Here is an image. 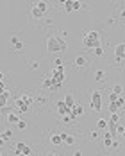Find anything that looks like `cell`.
<instances>
[{
    "label": "cell",
    "instance_id": "27",
    "mask_svg": "<svg viewBox=\"0 0 125 156\" xmlns=\"http://www.w3.org/2000/svg\"><path fill=\"white\" fill-rule=\"evenodd\" d=\"M11 137H13V133H11V129H7V131H4V133H2V138H4V142H7V140H9Z\"/></svg>",
    "mask_w": 125,
    "mask_h": 156
},
{
    "label": "cell",
    "instance_id": "18",
    "mask_svg": "<svg viewBox=\"0 0 125 156\" xmlns=\"http://www.w3.org/2000/svg\"><path fill=\"white\" fill-rule=\"evenodd\" d=\"M34 104H38V106H41V108H43V106L47 104V97H43V95H38V97L34 99Z\"/></svg>",
    "mask_w": 125,
    "mask_h": 156
},
{
    "label": "cell",
    "instance_id": "10",
    "mask_svg": "<svg viewBox=\"0 0 125 156\" xmlns=\"http://www.w3.org/2000/svg\"><path fill=\"white\" fill-rule=\"evenodd\" d=\"M84 113V108L81 106V104H75L72 110H70V115H72V119H77V117H81Z\"/></svg>",
    "mask_w": 125,
    "mask_h": 156
},
{
    "label": "cell",
    "instance_id": "29",
    "mask_svg": "<svg viewBox=\"0 0 125 156\" xmlns=\"http://www.w3.org/2000/svg\"><path fill=\"white\" fill-rule=\"evenodd\" d=\"M93 52H95V56H97V57H102V56H104V49H102V47H98V49H95Z\"/></svg>",
    "mask_w": 125,
    "mask_h": 156
},
{
    "label": "cell",
    "instance_id": "30",
    "mask_svg": "<svg viewBox=\"0 0 125 156\" xmlns=\"http://www.w3.org/2000/svg\"><path fill=\"white\" fill-rule=\"evenodd\" d=\"M118 120H120V117H118V113H113V115L109 117V122H115V124H118Z\"/></svg>",
    "mask_w": 125,
    "mask_h": 156
},
{
    "label": "cell",
    "instance_id": "19",
    "mask_svg": "<svg viewBox=\"0 0 125 156\" xmlns=\"http://www.w3.org/2000/svg\"><path fill=\"white\" fill-rule=\"evenodd\" d=\"M106 79V72L104 70H95V81H104Z\"/></svg>",
    "mask_w": 125,
    "mask_h": 156
},
{
    "label": "cell",
    "instance_id": "5",
    "mask_svg": "<svg viewBox=\"0 0 125 156\" xmlns=\"http://www.w3.org/2000/svg\"><path fill=\"white\" fill-rule=\"evenodd\" d=\"M30 147L27 146V144H23V142H18L16 146H14V155L16 156H30Z\"/></svg>",
    "mask_w": 125,
    "mask_h": 156
},
{
    "label": "cell",
    "instance_id": "34",
    "mask_svg": "<svg viewBox=\"0 0 125 156\" xmlns=\"http://www.w3.org/2000/svg\"><path fill=\"white\" fill-rule=\"evenodd\" d=\"M116 99H118V95H115V93H109V102H116Z\"/></svg>",
    "mask_w": 125,
    "mask_h": 156
},
{
    "label": "cell",
    "instance_id": "40",
    "mask_svg": "<svg viewBox=\"0 0 125 156\" xmlns=\"http://www.w3.org/2000/svg\"><path fill=\"white\" fill-rule=\"evenodd\" d=\"M47 156H61V155H59V153H48Z\"/></svg>",
    "mask_w": 125,
    "mask_h": 156
},
{
    "label": "cell",
    "instance_id": "15",
    "mask_svg": "<svg viewBox=\"0 0 125 156\" xmlns=\"http://www.w3.org/2000/svg\"><path fill=\"white\" fill-rule=\"evenodd\" d=\"M18 120H20V117H18L14 111H9V113H7V122H9V124H16Z\"/></svg>",
    "mask_w": 125,
    "mask_h": 156
},
{
    "label": "cell",
    "instance_id": "8",
    "mask_svg": "<svg viewBox=\"0 0 125 156\" xmlns=\"http://www.w3.org/2000/svg\"><path fill=\"white\" fill-rule=\"evenodd\" d=\"M55 110H57V113H59L61 117H64V115H70V108H66V104H64L63 101H59V102L55 104Z\"/></svg>",
    "mask_w": 125,
    "mask_h": 156
},
{
    "label": "cell",
    "instance_id": "23",
    "mask_svg": "<svg viewBox=\"0 0 125 156\" xmlns=\"http://www.w3.org/2000/svg\"><path fill=\"white\" fill-rule=\"evenodd\" d=\"M118 111H120L118 104H116V102H109V113L113 115V113H118Z\"/></svg>",
    "mask_w": 125,
    "mask_h": 156
},
{
    "label": "cell",
    "instance_id": "11",
    "mask_svg": "<svg viewBox=\"0 0 125 156\" xmlns=\"http://www.w3.org/2000/svg\"><path fill=\"white\" fill-rule=\"evenodd\" d=\"M61 135V140H63V144H66V146H75V137H72V135H66V133H59Z\"/></svg>",
    "mask_w": 125,
    "mask_h": 156
},
{
    "label": "cell",
    "instance_id": "44",
    "mask_svg": "<svg viewBox=\"0 0 125 156\" xmlns=\"http://www.w3.org/2000/svg\"><path fill=\"white\" fill-rule=\"evenodd\" d=\"M124 106H125V102H124Z\"/></svg>",
    "mask_w": 125,
    "mask_h": 156
},
{
    "label": "cell",
    "instance_id": "20",
    "mask_svg": "<svg viewBox=\"0 0 125 156\" xmlns=\"http://www.w3.org/2000/svg\"><path fill=\"white\" fill-rule=\"evenodd\" d=\"M113 93L118 95V97L124 95V86H122V84H115V86H113Z\"/></svg>",
    "mask_w": 125,
    "mask_h": 156
},
{
    "label": "cell",
    "instance_id": "28",
    "mask_svg": "<svg viewBox=\"0 0 125 156\" xmlns=\"http://www.w3.org/2000/svg\"><path fill=\"white\" fill-rule=\"evenodd\" d=\"M64 4V11L66 13H72V0H66V2H63Z\"/></svg>",
    "mask_w": 125,
    "mask_h": 156
},
{
    "label": "cell",
    "instance_id": "17",
    "mask_svg": "<svg viewBox=\"0 0 125 156\" xmlns=\"http://www.w3.org/2000/svg\"><path fill=\"white\" fill-rule=\"evenodd\" d=\"M36 7H38V9H39L43 14L48 11V4H47V2H43V0H41V2H38V4H36Z\"/></svg>",
    "mask_w": 125,
    "mask_h": 156
},
{
    "label": "cell",
    "instance_id": "32",
    "mask_svg": "<svg viewBox=\"0 0 125 156\" xmlns=\"http://www.w3.org/2000/svg\"><path fill=\"white\" fill-rule=\"evenodd\" d=\"M63 122H64V124H70V122H73L72 115H64V117H63Z\"/></svg>",
    "mask_w": 125,
    "mask_h": 156
},
{
    "label": "cell",
    "instance_id": "24",
    "mask_svg": "<svg viewBox=\"0 0 125 156\" xmlns=\"http://www.w3.org/2000/svg\"><path fill=\"white\" fill-rule=\"evenodd\" d=\"M97 128H98V129H106V128H107V119H98Z\"/></svg>",
    "mask_w": 125,
    "mask_h": 156
},
{
    "label": "cell",
    "instance_id": "25",
    "mask_svg": "<svg viewBox=\"0 0 125 156\" xmlns=\"http://www.w3.org/2000/svg\"><path fill=\"white\" fill-rule=\"evenodd\" d=\"M79 9H82V4L79 0H72V11H79Z\"/></svg>",
    "mask_w": 125,
    "mask_h": 156
},
{
    "label": "cell",
    "instance_id": "6",
    "mask_svg": "<svg viewBox=\"0 0 125 156\" xmlns=\"http://www.w3.org/2000/svg\"><path fill=\"white\" fill-rule=\"evenodd\" d=\"M41 86H43V88H47V90H54V92H55V90H59V88L55 86V83L52 81V77H50L48 74H45V75H43V81H41Z\"/></svg>",
    "mask_w": 125,
    "mask_h": 156
},
{
    "label": "cell",
    "instance_id": "36",
    "mask_svg": "<svg viewBox=\"0 0 125 156\" xmlns=\"http://www.w3.org/2000/svg\"><path fill=\"white\" fill-rule=\"evenodd\" d=\"M54 63H55V66H63V59H61V57H57Z\"/></svg>",
    "mask_w": 125,
    "mask_h": 156
},
{
    "label": "cell",
    "instance_id": "38",
    "mask_svg": "<svg viewBox=\"0 0 125 156\" xmlns=\"http://www.w3.org/2000/svg\"><path fill=\"white\" fill-rule=\"evenodd\" d=\"M73 156H82V153H81V151L77 149V151H73Z\"/></svg>",
    "mask_w": 125,
    "mask_h": 156
},
{
    "label": "cell",
    "instance_id": "22",
    "mask_svg": "<svg viewBox=\"0 0 125 156\" xmlns=\"http://www.w3.org/2000/svg\"><path fill=\"white\" fill-rule=\"evenodd\" d=\"M13 50H14V52H23V50H25V45H23L21 41H18V43L13 45Z\"/></svg>",
    "mask_w": 125,
    "mask_h": 156
},
{
    "label": "cell",
    "instance_id": "35",
    "mask_svg": "<svg viewBox=\"0 0 125 156\" xmlns=\"http://www.w3.org/2000/svg\"><path fill=\"white\" fill-rule=\"evenodd\" d=\"M9 41H11V45H14V43H18L20 40H18V36H11V40H9Z\"/></svg>",
    "mask_w": 125,
    "mask_h": 156
},
{
    "label": "cell",
    "instance_id": "9",
    "mask_svg": "<svg viewBox=\"0 0 125 156\" xmlns=\"http://www.w3.org/2000/svg\"><path fill=\"white\" fill-rule=\"evenodd\" d=\"M86 66H88V59H86L84 56H77V57H75V68L84 70Z\"/></svg>",
    "mask_w": 125,
    "mask_h": 156
},
{
    "label": "cell",
    "instance_id": "31",
    "mask_svg": "<svg viewBox=\"0 0 125 156\" xmlns=\"http://www.w3.org/2000/svg\"><path fill=\"white\" fill-rule=\"evenodd\" d=\"M124 102H125V97H124V95H120V97L116 99V104H118V108H124Z\"/></svg>",
    "mask_w": 125,
    "mask_h": 156
},
{
    "label": "cell",
    "instance_id": "41",
    "mask_svg": "<svg viewBox=\"0 0 125 156\" xmlns=\"http://www.w3.org/2000/svg\"><path fill=\"white\" fill-rule=\"evenodd\" d=\"M118 137H122V138H124V140H125V129H124V131H122V133H120V135H118Z\"/></svg>",
    "mask_w": 125,
    "mask_h": 156
},
{
    "label": "cell",
    "instance_id": "16",
    "mask_svg": "<svg viewBox=\"0 0 125 156\" xmlns=\"http://www.w3.org/2000/svg\"><path fill=\"white\" fill-rule=\"evenodd\" d=\"M104 147H106V149L113 147V138H111V135H109V133H106V135H104Z\"/></svg>",
    "mask_w": 125,
    "mask_h": 156
},
{
    "label": "cell",
    "instance_id": "37",
    "mask_svg": "<svg viewBox=\"0 0 125 156\" xmlns=\"http://www.w3.org/2000/svg\"><path fill=\"white\" fill-rule=\"evenodd\" d=\"M98 137V131H91V138H97Z\"/></svg>",
    "mask_w": 125,
    "mask_h": 156
},
{
    "label": "cell",
    "instance_id": "1",
    "mask_svg": "<svg viewBox=\"0 0 125 156\" xmlns=\"http://www.w3.org/2000/svg\"><path fill=\"white\" fill-rule=\"evenodd\" d=\"M82 47H84V49H89V50H95V49L102 47V45H100V34H98L97 31L86 32L84 38H82Z\"/></svg>",
    "mask_w": 125,
    "mask_h": 156
},
{
    "label": "cell",
    "instance_id": "4",
    "mask_svg": "<svg viewBox=\"0 0 125 156\" xmlns=\"http://www.w3.org/2000/svg\"><path fill=\"white\" fill-rule=\"evenodd\" d=\"M91 110L93 111H100L102 110V93H100V90H95L91 93Z\"/></svg>",
    "mask_w": 125,
    "mask_h": 156
},
{
    "label": "cell",
    "instance_id": "33",
    "mask_svg": "<svg viewBox=\"0 0 125 156\" xmlns=\"http://www.w3.org/2000/svg\"><path fill=\"white\" fill-rule=\"evenodd\" d=\"M30 68H32V70H38V68H39V63H38V61H30Z\"/></svg>",
    "mask_w": 125,
    "mask_h": 156
},
{
    "label": "cell",
    "instance_id": "7",
    "mask_svg": "<svg viewBox=\"0 0 125 156\" xmlns=\"http://www.w3.org/2000/svg\"><path fill=\"white\" fill-rule=\"evenodd\" d=\"M115 56H116V63H122V59H125V43H118L116 45Z\"/></svg>",
    "mask_w": 125,
    "mask_h": 156
},
{
    "label": "cell",
    "instance_id": "13",
    "mask_svg": "<svg viewBox=\"0 0 125 156\" xmlns=\"http://www.w3.org/2000/svg\"><path fill=\"white\" fill-rule=\"evenodd\" d=\"M9 97H11V93H9V92H2V93H0V110L7 106V102H9Z\"/></svg>",
    "mask_w": 125,
    "mask_h": 156
},
{
    "label": "cell",
    "instance_id": "43",
    "mask_svg": "<svg viewBox=\"0 0 125 156\" xmlns=\"http://www.w3.org/2000/svg\"><path fill=\"white\" fill-rule=\"evenodd\" d=\"M0 156H2V153H0Z\"/></svg>",
    "mask_w": 125,
    "mask_h": 156
},
{
    "label": "cell",
    "instance_id": "3",
    "mask_svg": "<svg viewBox=\"0 0 125 156\" xmlns=\"http://www.w3.org/2000/svg\"><path fill=\"white\" fill-rule=\"evenodd\" d=\"M34 104V99L30 97V95H20L16 101H14V106H16V110L18 111H29L30 110V106Z\"/></svg>",
    "mask_w": 125,
    "mask_h": 156
},
{
    "label": "cell",
    "instance_id": "21",
    "mask_svg": "<svg viewBox=\"0 0 125 156\" xmlns=\"http://www.w3.org/2000/svg\"><path fill=\"white\" fill-rule=\"evenodd\" d=\"M50 142H52L54 146H61V144H63L61 135H52V137H50Z\"/></svg>",
    "mask_w": 125,
    "mask_h": 156
},
{
    "label": "cell",
    "instance_id": "2",
    "mask_svg": "<svg viewBox=\"0 0 125 156\" xmlns=\"http://www.w3.org/2000/svg\"><path fill=\"white\" fill-rule=\"evenodd\" d=\"M66 49H68V45L61 36H48L47 38V50L48 52H63Z\"/></svg>",
    "mask_w": 125,
    "mask_h": 156
},
{
    "label": "cell",
    "instance_id": "14",
    "mask_svg": "<svg viewBox=\"0 0 125 156\" xmlns=\"http://www.w3.org/2000/svg\"><path fill=\"white\" fill-rule=\"evenodd\" d=\"M30 14H32V18H36V20H39V18H43V13L36 7V4L34 5H30Z\"/></svg>",
    "mask_w": 125,
    "mask_h": 156
},
{
    "label": "cell",
    "instance_id": "42",
    "mask_svg": "<svg viewBox=\"0 0 125 156\" xmlns=\"http://www.w3.org/2000/svg\"><path fill=\"white\" fill-rule=\"evenodd\" d=\"M2 92H5V90H2V88H0V93H2Z\"/></svg>",
    "mask_w": 125,
    "mask_h": 156
},
{
    "label": "cell",
    "instance_id": "39",
    "mask_svg": "<svg viewBox=\"0 0 125 156\" xmlns=\"http://www.w3.org/2000/svg\"><path fill=\"white\" fill-rule=\"evenodd\" d=\"M4 144H5V142H4V138H2V133H0V147H2Z\"/></svg>",
    "mask_w": 125,
    "mask_h": 156
},
{
    "label": "cell",
    "instance_id": "26",
    "mask_svg": "<svg viewBox=\"0 0 125 156\" xmlns=\"http://www.w3.org/2000/svg\"><path fill=\"white\" fill-rule=\"evenodd\" d=\"M16 126H18V129H20V131H25V129H27V122H25V120H21V119L16 122Z\"/></svg>",
    "mask_w": 125,
    "mask_h": 156
},
{
    "label": "cell",
    "instance_id": "12",
    "mask_svg": "<svg viewBox=\"0 0 125 156\" xmlns=\"http://www.w3.org/2000/svg\"><path fill=\"white\" fill-rule=\"evenodd\" d=\"M63 102H64V104H66V108H70V110L75 106V99H73V95H72V93H66V95H64V99H63Z\"/></svg>",
    "mask_w": 125,
    "mask_h": 156
}]
</instances>
